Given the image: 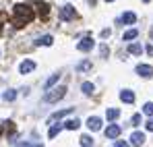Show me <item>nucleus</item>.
Returning a JSON list of instances; mask_svg holds the SVG:
<instances>
[{
	"mask_svg": "<svg viewBox=\"0 0 153 147\" xmlns=\"http://www.w3.org/2000/svg\"><path fill=\"white\" fill-rule=\"evenodd\" d=\"M33 8L27 6V4H15V25L17 27H23L33 19Z\"/></svg>",
	"mask_w": 153,
	"mask_h": 147,
	"instance_id": "1",
	"label": "nucleus"
},
{
	"mask_svg": "<svg viewBox=\"0 0 153 147\" xmlns=\"http://www.w3.org/2000/svg\"><path fill=\"white\" fill-rule=\"evenodd\" d=\"M64 96H66V87H64V85H60V87H50V91L44 96V101H50V104H54V101L62 99Z\"/></svg>",
	"mask_w": 153,
	"mask_h": 147,
	"instance_id": "2",
	"label": "nucleus"
},
{
	"mask_svg": "<svg viewBox=\"0 0 153 147\" xmlns=\"http://www.w3.org/2000/svg\"><path fill=\"white\" fill-rule=\"evenodd\" d=\"M31 71H35V62H33V60H23V62L19 64V73L21 75H29Z\"/></svg>",
	"mask_w": 153,
	"mask_h": 147,
	"instance_id": "3",
	"label": "nucleus"
},
{
	"mask_svg": "<svg viewBox=\"0 0 153 147\" xmlns=\"http://www.w3.org/2000/svg\"><path fill=\"white\" fill-rule=\"evenodd\" d=\"M93 46H95V42H93L91 37H85V40H81V42L76 44V48L81 50V52H89V50H93Z\"/></svg>",
	"mask_w": 153,
	"mask_h": 147,
	"instance_id": "4",
	"label": "nucleus"
},
{
	"mask_svg": "<svg viewBox=\"0 0 153 147\" xmlns=\"http://www.w3.org/2000/svg\"><path fill=\"white\" fill-rule=\"evenodd\" d=\"M60 17H62L64 21H71V19H75V8H73L71 4L62 6V10H60Z\"/></svg>",
	"mask_w": 153,
	"mask_h": 147,
	"instance_id": "5",
	"label": "nucleus"
},
{
	"mask_svg": "<svg viewBox=\"0 0 153 147\" xmlns=\"http://www.w3.org/2000/svg\"><path fill=\"white\" fill-rule=\"evenodd\" d=\"M105 137H108V139H116V137H120V126H118V124H110V126L105 128Z\"/></svg>",
	"mask_w": 153,
	"mask_h": 147,
	"instance_id": "6",
	"label": "nucleus"
},
{
	"mask_svg": "<svg viewBox=\"0 0 153 147\" xmlns=\"http://www.w3.org/2000/svg\"><path fill=\"white\" fill-rule=\"evenodd\" d=\"M130 143H132L134 147H141L143 143H145V135H143V133H139V131H137V133H132V135H130Z\"/></svg>",
	"mask_w": 153,
	"mask_h": 147,
	"instance_id": "7",
	"label": "nucleus"
},
{
	"mask_svg": "<svg viewBox=\"0 0 153 147\" xmlns=\"http://www.w3.org/2000/svg\"><path fill=\"white\" fill-rule=\"evenodd\" d=\"M137 75H139V77H151L153 69L149 64H139V66H137Z\"/></svg>",
	"mask_w": 153,
	"mask_h": 147,
	"instance_id": "8",
	"label": "nucleus"
},
{
	"mask_svg": "<svg viewBox=\"0 0 153 147\" xmlns=\"http://www.w3.org/2000/svg\"><path fill=\"white\" fill-rule=\"evenodd\" d=\"M52 42H54L52 35H42V37H37L33 42V46H52Z\"/></svg>",
	"mask_w": 153,
	"mask_h": 147,
	"instance_id": "9",
	"label": "nucleus"
},
{
	"mask_svg": "<svg viewBox=\"0 0 153 147\" xmlns=\"http://www.w3.org/2000/svg\"><path fill=\"white\" fill-rule=\"evenodd\" d=\"M87 126H89L91 131H100V128H102V118H97V116H91V118L87 120Z\"/></svg>",
	"mask_w": 153,
	"mask_h": 147,
	"instance_id": "10",
	"label": "nucleus"
},
{
	"mask_svg": "<svg viewBox=\"0 0 153 147\" xmlns=\"http://www.w3.org/2000/svg\"><path fill=\"white\" fill-rule=\"evenodd\" d=\"M134 21H137V15H134V13H130V10L124 13V15H122V19H120V23H124V25H132Z\"/></svg>",
	"mask_w": 153,
	"mask_h": 147,
	"instance_id": "11",
	"label": "nucleus"
},
{
	"mask_svg": "<svg viewBox=\"0 0 153 147\" xmlns=\"http://www.w3.org/2000/svg\"><path fill=\"white\" fill-rule=\"evenodd\" d=\"M120 99H122L124 104H132V101H134V93L128 91V89H124V91H120Z\"/></svg>",
	"mask_w": 153,
	"mask_h": 147,
	"instance_id": "12",
	"label": "nucleus"
},
{
	"mask_svg": "<svg viewBox=\"0 0 153 147\" xmlns=\"http://www.w3.org/2000/svg\"><path fill=\"white\" fill-rule=\"evenodd\" d=\"M118 116H120V110H118V108H110V110L105 112V118H108L110 122H114Z\"/></svg>",
	"mask_w": 153,
	"mask_h": 147,
	"instance_id": "13",
	"label": "nucleus"
},
{
	"mask_svg": "<svg viewBox=\"0 0 153 147\" xmlns=\"http://www.w3.org/2000/svg\"><path fill=\"white\" fill-rule=\"evenodd\" d=\"M62 128H64V124L56 122V124H54V126L50 128V131H48V137H50V139H54V137H56V135H58V133H60Z\"/></svg>",
	"mask_w": 153,
	"mask_h": 147,
	"instance_id": "14",
	"label": "nucleus"
},
{
	"mask_svg": "<svg viewBox=\"0 0 153 147\" xmlns=\"http://www.w3.org/2000/svg\"><path fill=\"white\" fill-rule=\"evenodd\" d=\"M71 112H73V108H68V110H60V112L52 114V116H50V122H56L58 118H62V116H66V114H71Z\"/></svg>",
	"mask_w": 153,
	"mask_h": 147,
	"instance_id": "15",
	"label": "nucleus"
},
{
	"mask_svg": "<svg viewBox=\"0 0 153 147\" xmlns=\"http://www.w3.org/2000/svg\"><path fill=\"white\" fill-rule=\"evenodd\" d=\"M81 126V120H76V118H73V120H66L64 122V128H68V131H76Z\"/></svg>",
	"mask_w": 153,
	"mask_h": 147,
	"instance_id": "16",
	"label": "nucleus"
},
{
	"mask_svg": "<svg viewBox=\"0 0 153 147\" xmlns=\"http://www.w3.org/2000/svg\"><path fill=\"white\" fill-rule=\"evenodd\" d=\"M37 8H39L42 19H46V17H48V13H50V6H48V4H44V2H37Z\"/></svg>",
	"mask_w": 153,
	"mask_h": 147,
	"instance_id": "17",
	"label": "nucleus"
},
{
	"mask_svg": "<svg viewBox=\"0 0 153 147\" xmlns=\"http://www.w3.org/2000/svg\"><path fill=\"white\" fill-rule=\"evenodd\" d=\"M137 35H139V31H137V29H130V31H126V33L122 35V40H124V42H132Z\"/></svg>",
	"mask_w": 153,
	"mask_h": 147,
	"instance_id": "18",
	"label": "nucleus"
},
{
	"mask_svg": "<svg viewBox=\"0 0 153 147\" xmlns=\"http://www.w3.org/2000/svg\"><path fill=\"white\" fill-rule=\"evenodd\" d=\"M81 147H93V137L83 135V137H81Z\"/></svg>",
	"mask_w": 153,
	"mask_h": 147,
	"instance_id": "19",
	"label": "nucleus"
},
{
	"mask_svg": "<svg viewBox=\"0 0 153 147\" xmlns=\"http://www.w3.org/2000/svg\"><path fill=\"white\" fill-rule=\"evenodd\" d=\"M128 52L134 54V56H139V54L143 52V46H141V44H130V46H128Z\"/></svg>",
	"mask_w": 153,
	"mask_h": 147,
	"instance_id": "20",
	"label": "nucleus"
},
{
	"mask_svg": "<svg viewBox=\"0 0 153 147\" xmlns=\"http://www.w3.org/2000/svg\"><path fill=\"white\" fill-rule=\"evenodd\" d=\"M58 79H60V73H54V75H52V77H50V79L46 81V89H50V87H54Z\"/></svg>",
	"mask_w": 153,
	"mask_h": 147,
	"instance_id": "21",
	"label": "nucleus"
},
{
	"mask_svg": "<svg viewBox=\"0 0 153 147\" xmlns=\"http://www.w3.org/2000/svg\"><path fill=\"white\" fill-rule=\"evenodd\" d=\"M2 98L6 99V101H13V99H17V89H8V91H4V96Z\"/></svg>",
	"mask_w": 153,
	"mask_h": 147,
	"instance_id": "22",
	"label": "nucleus"
},
{
	"mask_svg": "<svg viewBox=\"0 0 153 147\" xmlns=\"http://www.w3.org/2000/svg\"><path fill=\"white\" fill-rule=\"evenodd\" d=\"M81 89H83V93H85V96H91V93H93V83H83V85H81Z\"/></svg>",
	"mask_w": 153,
	"mask_h": 147,
	"instance_id": "23",
	"label": "nucleus"
},
{
	"mask_svg": "<svg viewBox=\"0 0 153 147\" xmlns=\"http://www.w3.org/2000/svg\"><path fill=\"white\" fill-rule=\"evenodd\" d=\"M143 112H145L147 116H153V104H151V101H147V104L143 106Z\"/></svg>",
	"mask_w": 153,
	"mask_h": 147,
	"instance_id": "24",
	"label": "nucleus"
},
{
	"mask_svg": "<svg viewBox=\"0 0 153 147\" xmlns=\"http://www.w3.org/2000/svg\"><path fill=\"white\" fill-rule=\"evenodd\" d=\"M76 69H79V71H89V69H91V62H81Z\"/></svg>",
	"mask_w": 153,
	"mask_h": 147,
	"instance_id": "25",
	"label": "nucleus"
},
{
	"mask_svg": "<svg viewBox=\"0 0 153 147\" xmlns=\"http://www.w3.org/2000/svg\"><path fill=\"white\" fill-rule=\"evenodd\" d=\"M130 122L134 124V126H137V124H141V114H134V116H132V120H130Z\"/></svg>",
	"mask_w": 153,
	"mask_h": 147,
	"instance_id": "26",
	"label": "nucleus"
},
{
	"mask_svg": "<svg viewBox=\"0 0 153 147\" xmlns=\"http://www.w3.org/2000/svg\"><path fill=\"white\" fill-rule=\"evenodd\" d=\"M100 52H102V56H108L110 50H108V46H100Z\"/></svg>",
	"mask_w": 153,
	"mask_h": 147,
	"instance_id": "27",
	"label": "nucleus"
},
{
	"mask_svg": "<svg viewBox=\"0 0 153 147\" xmlns=\"http://www.w3.org/2000/svg\"><path fill=\"white\" fill-rule=\"evenodd\" d=\"M114 147H130V145L124 143V141H116V145H114Z\"/></svg>",
	"mask_w": 153,
	"mask_h": 147,
	"instance_id": "28",
	"label": "nucleus"
},
{
	"mask_svg": "<svg viewBox=\"0 0 153 147\" xmlns=\"http://www.w3.org/2000/svg\"><path fill=\"white\" fill-rule=\"evenodd\" d=\"M145 126H147V131H151V133H153V120H147Z\"/></svg>",
	"mask_w": 153,
	"mask_h": 147,
	"instance_id": "29",
	"label": "nucleus"
},
{
	"mask_svg": "<svg viewBox=\"0 0 153 147\" xmlns=\"http://www.w3.org/2000/svg\"><path fill=\"white\" fill-rule=\"evenodd\" d=\"M145 50H147V54H149V56H153V44H149Z\"/></svg>",
	"mask_w": 153,
	"mask_h": 147,
	"instance_id": "30",
	"label": "nucleus"
},
{
	"mask_svg": "<svg viewBox=\"0 0 153 147\" xmlns=\"http://www.w3.org/2000/svg\"><path fill=\"white\" fill-rule=\"evenodd\" d=\"M102 37H110V29H103V31H102Z\"/></svg>",
	"mask_w": 153,
	"mask_h": 147,
	"instance_id": "31",
	"label": "nucleus"
},
{
	"mask_svg": "<svg viewBox=\"0 0 153 147\" xmlns=\"http://www.w3.org/2000/svg\"><path fill=\"white\" fill-rule=\"evenodd\" d=\"M33 147H44V145H33Z\"/></svg>",
	"mask_w": 153,
	"mask_h": 147,
	"instance_id": "32",
	"label": "nucleus"
},
{
	"mask_svg": "<svg viewBox=\"0 0 153 147\" xmlns=\"http://www.w3.org/2000/svg\"><path fill=\"white\" fill-rule=\"evenodd\" d=\"M143 2H151V0H143Z\"/></svg>",
	"mask_w": 153,
	"mask_h": 147,
	"instance_id": "33",
	"label": "nucleus"
},
{
	"mask_svg": "<svg viewBox=\"0 0 153 147\" xmlns=\"http://www.w3.org/2000/svg\"><path fill=\"white\" fill-rule=\"evenodd\" d=\"M0 31H2V23H0Z\"/></svg>",
	"mask_w": 153,
	"mask_h": 147,
	"instance_id": "34",
	"label": "nucleus"
},
{
	"mask_svg": "<svg viewBox=\"0 0 153 147\" xmlns=\"http://www.w3.org/2000/svg\"><path fill=\"white\" fill-rule=\"evenodd\" d=\"M151 37H153V29H151Z\"/></svg>",
	"mask_w": 153,
	"mask_h": 147,
	"instance_id": "35",
	"label": "nucleus"
},
{
	"mask_svg": "<svg viewBox=\"0 0 153 147\" xmlns=\"http://www.w3.org/2000/svg\"><path fill=\"white\" fill-rule=\"evenodd\" d=\"M105 2H112V0H105Z\"/></svg>",
	"mask_w": 153,
	"mask_h": 147,
	"instance_id": "36",
	"label": "nucleus"
}]
</instances>
